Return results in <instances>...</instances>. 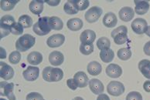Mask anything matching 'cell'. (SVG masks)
Here are the masks:
<instances>
[{"mask_svg":"<svg viewBox=\"0 0 150 100\" xmlns=\"http://www.w3.org/2000/svg\"><path fill=\"white\" fill-rule=\"evenodd\" d=\"M50 17H48V16L40 18L37 23L33 25V29L37 36H43L50 32L52 29L50 23Z\"/></svg>","mask_w":150,"mask_h":100,"instance_id":"cell-1","label":"cell"},{"mask_svg":"<svg viewBox=\"0 0 150 100\" xmlns=\"http://www.w3.org/2000/svg\"><path fill=\"white\" fill-rule=\"evenodd\" d=\"M63 77H64V72L61 69L47 66L43 71V78L46 82H49V83L59 82L63 79Z\"/></svg>","mask_w":150,"mask_h":100,"instance_id":"cell-2","label":"cell"},{"mask_svg":"<svg viewBox=\"0 0 150 100\" xmlns=\"http://www.w3.org/2000/svg\"><path fill=\"white\" fill-rule=\"evenodd\" d=\"M36 43V38L32 35L25 34L19 38L16 43V49L19 52H26L31 49Z\"/></svg>","mask_w":150,"mask_h":100,"instance_id":"cell-3","label":"cell"},{"mask_svg":"<svg viewBox=\"0 0 150 100\" xmlns=\"http://www.w3.org/2000/svg\"><path fill=\"white\" fill-rule=\"evenodd\" d=\"M128 29L126 26H121L116 28L112 32V38H114V42L117 45H123L128 40Z\"/></svg>","mask_w":150,"mask_h":100,"instance_id":"cell-4","label":"cell"},{"mask_svg":"<svg viewBox=\"0 0 150 100\" xmlns=\"http://www.w3.org/2000/svg\"><path fill=\"white\" fill-rule=\"evenodd\" d=\"M16 23L15 19L10 15H6L0 19V27H1V38L6 36L10 32L11 28Z\"/></svg>","mask_w":150,"mask_h":100,"instance_id":"cell-5","label":"cell"},{"mask_svg":"<svg viewBox=\"0 0 150 100\" xmlns=\"http://www.w3.org/2000/svg\"><path fill=\"white\" fill-rule=\"evenodd\" d=\"M102 13H103V10L101 8L98 6H93L86 12L84 17L88 22L93 23L98 20Z\"/></svg>","mask_w":150,"mask_h":100,"instance_id":"cell-6","label":"cell"},{"mask_svg":"<svg viewBox=\"0 0 150 100\" xmlns=\"http://www.w3.org/2000/svg\"><path fill=\"white\" fill-rule=\"evenodd\" d=\"M108 94L113 96H119L124 93L125 86L122 83L118 81L110 82L107 86Z\"/></svg>","mask_w":150,"mask_h":100,"instance_id":"cell-7","label":"cell"},{"mask_svg":"<svg viewBox=\"0 0 150 100\" xmlns=\"http://www.w3.org/2000/svg\"><path fill=\"white\" fill-rule=\"evenodd\" d=\"M131 27L133 32H135L136 34L142 35L143 33H146L147 28H148V25H147V22L144 19L137 18L132 21Z\"/></svg>","mask_w":150,"mask_h":100,"instance_id":"cell-8","label":"cell"},{"mask_svg":"<svg viewBox=\"0 0 150 100\" xmlns=\"http://www.w3.org/2000/svg\"><path fill=\"white\" fill-rule=\"evenodd\" d=\"M0 94L2 96H6L9 100H16V96L13 92L14 84L13 83H8L7 82H1L0 83Z\"/></svg>","mask_w":150,"mask_h":100,"instance_id":"cell-9","label":"cell"},{"mask_svg":"<svg viewBox=\"0 0 150 100\" xmlns=\"http://www.w3.org/2000/svg\"><path fill=\"white\" fill-rule=\"evenodd\" d=\"M39 75H40V69L38 67H35V66H28L23 73V78L28 82H33L37 80L38 79Z\"/></svg>","mask_w":150,"mask_h":100,"instance_id":"cell-10","label":"cell"},{"mask_svg":"<svg viewBox=\"0 0 150 100\" xmlns=\"http://www.w3.org/2000/svg\"><path fill=\"white\" fill-rule=\"evenodd\" d=\"M0 76L4 80H9L14 76L13 69L6 62H0Z\"/></svg>","mask_w":150,"mask_h":100,"instance_id":"cell-11","label":"cell"},{"mask_svg":"<svg viewBox=\"0 0 150 100\" xmlns=\"http://www.w3.org/2000/svg\"><path fill=\"white\" fill-rule=\"evenodd\" d=\"M65 42V37L62 34H55L47 38V44L50 48H57L64 44Z\"/></svg>","mask_w":150,"mask_h":100,"instance_id":"cell-12","label":"cell"},{"mask_svg":"<svg viewBox=\"0 0 150 100\" xmlns=\"http://www.w3.org/2000/svg\"><path fill=\"white\" fill-rule=\"evenodd\" d=\"M96 38V33L91 29H86L80 36V40L81 44H93Z\"/></svg>","mask_w":150,"mask_h":100,"instance_id":"cell-13","label":"cell"},{"mask_svg":"<svg viewBox=\"0 0 150 100\" xmlns=\"http://www.w3.org/2000/svg\"><path fill=\"white\" fill-rule=\"evenodd\" d=\"M105 73L108 76L111 77V78H118L122 74V67L117 64L111 63L107 66Z\"/></svg>","mask_w":150,"mask_h":100,"instance_id":"cell-14","label":"cell"},{"mask_svg":"<svg viewBox=\"0 0 150 100\" xmlns=\"http://www.w3.org/2000/svg\"><path fill=\"white\" fill-rule=\"evenodd\" d=\"M118 15H119V18L121 20H122L123 22H129L133 19L134 15H135V13L131 7L125 6L119 10Z\"/></svg>","mask_w":150,"mask_h":100,"instance_id":"cell-15","label":"cell"},{"mask_svg":"<svg viewBox=\"0 0 150 100\" xmlns=\"http://www.w3.org/2000/svg\"><path fill=\"white\" fill-rule=\"evenodd\" d=\"M64 61V56L60 52L54 51L49 55V62L54 66H60Z\"/></svg>","mask_w":150,"mask_h":100,"instance_id":"cell-16","label":"cell"},{"mask_svg":"<svg viewBox=\"0 0 150 100\" xmlns=\"http://www.w3.org/2000/svg\"><path fill=\"white\" fill-rule=\"evenodd\" d=\"M89 87L93 93L95 95H100L102 94L104 92V85L99 79H93L89 82Z\"/></svg>","mask_w":150,"mask_h":100,"instance_id":"cell-17","label":"cell"},{"mask_svg":"<svg viewBox=\"0 0 150 100\" xmlns=\"http://www.w3.org/2000/svg\"><path fill=\"white\" fill-rule=\"evenodd\" d=\"M74 79L76 82L77 85V87L84 88L86 87L88 83V77L84 72H77L76 74L74 76Z\"/></svg>","mask_w":150,"mask_h":100,"instance_id":"cell-18","label":"cell"},{"mask_svg":"<svg viewBox=\"0 0 150 100\" xmlns=\"http://www.w3.org/2000/svg\"><path fill=\"white\" fill-rule=\"evenodd\" d=\"M135 4V12L138 15H144L149 9V3L148 1H134Z\"/></svg>","mask_w":150,"mask_h":100,"instance_id":"cell-19","label":"cell"},{"mask_svg":"<svg viewBox=\"0 0 150 100\" xmlns=\"http://www.w3.org/2000/svg\"><path fill=\"white\" fill-rule=\"evenodd\" d=\"M118 19L113 13H108L103 18L104 26L108 28H113L117 25Z\"/></svg>","mask_w":150,"mask_h":100,"instance_id":"cell-20","label":"cell"},{"mask_svg":"<svg viewBox=\"0 0 150 100\" xmlns=\"http://www.w3.org/2000/svg\"><path fill=\"white\" fill-rule=\"evenodd\" d=\"M87 70L91 76H98L99 74H101L102 71V67L98 62L93 61L88 63L87 66Z\"/></svg>","mask_w":150,"mask_h":100,"instance_id":"cell-21","label":"cell"},{"mask_svg":"<svg viewBox=\"0 0 150 100\" xmlns=\"http://www.w3.org/2000/svg\"><path fill=\"white\" fill-rule=\"evenodd\" d=\"M83 21L79 18H74L69 19L67 22V26L71 31H79L83 27Z\"/></svg>","mask_w":150,"mask_h":100,"instance_id":"cell-22","label":"cell"},{"mask_svg":"<svg viewBox=\"0 0 150 100\" xmlns=\"http://www.w3.org/2000/svg\"><path fill=\"white\" fill-rule=\"evenodd\" d=\"M43 3H44L43 1H37V0L31 1L29 6L30 12L35 15L41 14L43 11Z\"/></svg>","mask_w":150,"mask_h":100,"instance_id":"cell-23","label":"cell"},{"mask_svg":"<svg viewBox=\"0 0 150 100\" xmlns=\"http://www.w3.org/2000/svg\"><path fill=\"white\" fill-rule=\"evenodd\" d=\"M139 69L144 76L150 79V61L148 59L141 60L139 63Z\"/></svg>","mask_w":150,"mask_h":100,"instance_id":"cell-24","label":"cell"},{"mask_svg":"<svg viewBox=\"0 0 150 100\" xmlns=\"http://www.w3.org/2000/svg\"><path fill=\"white\" fill-rule=\"evenodd\" d=\"M27 61L31 65L37 66L43 62V55L39 52H32L27 56Z\"/></svg>","mask_w":150,"mask_h":100,"instance_id":"cell-25","label":"cell"},{"mask_svg":"<svg viewBox=\"0 0 150 100\" xmlns=\"http://www.w3.org/2000/svg\"><path fill=\"white\" fill-rule=\"evenodd\" d=\"M100 58L105 63H109V62L113 61L114 58H115L114 51L111 49L101 50V52H100Z\"/></svg>","mask_w":150,"mask_h":100,"instance_id":"cell-26","label":"cell"},{"mask_svg":"<svg viewBox=\"0 0 150 100\" xmlns=\"http://www.w3.org/2000/svg\"><path fill=\"white\" fill-rule=\"evenodd\" d=\"M64 10L65 13L68 15H74L78 13V9L77 6L75 5L74 0H69L64 4Z\"/></svg>","mask_w":150,"mask_h":100,"instance_id":"cell-27","label":"cell"},{"mask_svg":"<svg viewBox=\"0 0 150 100\" xmlns=\"http://www.w3.org/2000/svg\"><path fill=\"white\" fill-rule=\"evenodd\" d=\"M50 23L51 29L54 30H61L64 27V22L57 16H52L50 18Z\"/></svg>","mask_w":150,"mask_h":100,"instance_id":"cell-28","label":"cell"},{"mask_svg":"<svg viewBox=\"0 0 150 100\" xmlns=\"http://www.w3.org/2000/svg\"><path fill=\"white\" fill-rule=\"evenodd\" d=\"M19 2V0H10V1H5L1 0V9L3 11H10L15 7V6Z\"/></svg>","mask_w":150,"mask_h":100,"instance_id":"cell-29","label":"cell"},{"mask_svg":"<svg viewBox=\"0 0 150 100\" xmlns=\"http://www.w3.org/2000/svg\"><path fill=\"white\" fill-rule=\"evenodd\" d=\"M118 57L121 60L126 61L132 57V51L128 48H122L118 51Z\"/></svg>","mask_w":150,"mask_h":100,"instance_id":"cell-30","label":"cell"},{"mask_svg":"<svg viewBox=\"0 0 150 100\" xmlns=\"http://www.w3.org/2000/svg\"><path fill=\"white\" fill-rule=\"evenodd\" d=\"M19 23L22 25L23 28H30L33 26V19L28 15H23L19 18Z\"/></svg>","mask_w":150,"mask_h":100,"instance_id":"cell-31","label":"cell"},{"mask_svg":"<svg viewBox=\"0 0 150 100\" xmlns=\"http://www.w3.org/2000/svg\"><path fill=\"white\" fill-rule=\"evenodd\" d=\"M97 46L100 50L110 49L111 46V42L106 37H101L97 41Z\"/></svg>","mask_w":150,"mask_h":100,"instance_id":"cell-32","label":"cell"},{"mask_svg":"<svg viewBox=\"0 0 150 100\" xmlns=\"http://www.w3.org/2000/svg\"><path fill=\"white\" fill-rule=\"evenodd\" d=\"M80 52L83 55H88L94 52V45L93 44H81L80 46Z\"/></svg>","mask_w":150,"mask_h":100,"instance_id":"cell-33","label":"cell"},{"mask_svg":"<svg viewBox=\"0 0 150 100\" xmlns=\"http://www.w3.org/2000/svg\"><path fill=\"white\" fill-rule=\"evenodd\" d=\"M21 60V54L20 52L14 51L11 52L9 55V61L12 64H18Z\"/></svg>","mask_w":150,"mask_h":100,"instance_id":"cell-34","label":"cell"},{"mask_svg":"<svg viewBox=\"0 0 150 100\" xmlns=\"http://www.w3.org/2000/svg\"><path fill=\"white\" fill-rule=\"evenodd\" d=\"M23 29L24 28L22 26V25L19 22H16L11 28L10 32L12 34L15 35V36H19L23 33Z\"/></svg>","mask_w":150,"mask_h":100,"instance_id":"cell-35","label":"cell"},{"mask_svg":"<svg viewBox=\"0 0 150 100\" xmlns=\"http://www.w3.org/2000/svg\"><path fill=\"white\" fill-rule=\"evenodd\" d=\"M79 11H84L88 8L90 2L88 0H74Z\"/></svg>","mask_w":150,"mask_h":100,"instance_id":"cell-36","label":"cell"},{"mask_svg":"<svg viewBox=\"0 0 150 100\" xmlns=\"http://www.w3.org/2000/svg\"><path fill=\"white\" fill-rule=\"evenodd\" d=\"M26 100H44L43 96L39 92H30L26 97Z\"/></svg>","mask_w":150,"mask_h":100,"instance_id":"cell-37","label":"cell"},{"mask_svg":"<svg viewBox=\"0 0 150 100\" xmlns=\"http://www.w3.org/2000/svg\"><path fill=\"white\" fill-rule=\"evenodd\" d=\"M126 100H142V96L138 92H131L127 95Z\"/></svg>","mask_w":150,"mask_h":100,"instance_id":"cell-38","label":"cell"},{"mask_svg":"<svg viewBox=\"0 0 150 100\" xmlns=\"http://www.w3.org/2000/svg\"><path fill=\"white\" fill-rule=\"evenodd\" d=\"M67 86L72 90H76L77 89V83H76V82L74 81V79H67Z\"/></svg>","mask_w":150,"mask_h":100,"instance_id":"cell-39","label":"cell"},{"mask_svg":"<svg viewBox=\"0 0 150 100\" xmlns=\"http://www.w3.org/2000/svg\"><path fill=\"white\" fill-rule=\"evenodd\" d=\"M143 51L144 53L146 54V55L150 56V41H149L148 43H146V45H144Z\"/></svg>","mask_w":150,"mask_h":100,"instance_id":"cell-40","label":"cell"},{"mask_svg":"<svg viewBox=\"0 0 150 100\" xmlns=\"http://www.w3.org/2000/svg\"><path fill=\"white\" fill-rule=\"evenodd\" d=\"M45 2L51 6H57L60 4V0H47V1H45Z\"/></svg>","mask_w":150,"mask_h":100,"instance_id":"cell-41","label":"cell"},{"mask_svg":"<svg viewBox=\"0 0 150 100\" xmlns=\"http://www.w3.org/2000/svg\"><path fill=\"white\" fill-rule=\"evenodd\" d=\"M143 89L147 92H150V80H147L144 83Z\"/></svg>","mask_w":150,"mask_h":100,"instance_id":"cell-42","label":"cell"},{"mask_svg":"<svg viewBox=\"0 0 150 100\" xmlns=\"http://www.w3.org/2000/svg\"><path fill=\"white\" fill-rule=\"evenodd\" d=\"M97 100H110L108 96H107L106 94H100L98 96Z\"/></svg>","mask_w":150,"mask_h":100,"instance_id":"cell-43","label":"cell"},{"mask_svg":"<svg viewBox=\"0 0 150 100\" xmlns=\"http://www.w3.org/2000/svg\"><path fill=\"white\" fill-rule=\"evenodd\" d=\"M0 49H1V59H5L6 58V51H5V49H3V48H0Z\"/></svg>","mask_w":150,"mask_h":100,"instance_id":"cell-44","label":"cell"},{"mask_svg":"<svg viewBox=\"0 0 150 100\" xmlns=\"http://www.w3.org/2000/svg\"><path fill=\"white\" fill-rule=\"evenodd\" d=\"M146 34L148 36L150 37V26H148V28H147V30H146Z\"/></svg>","mask_w":150,"mask_h":100,"instance_id":"cell-45","label":"cell"},{"mask_svg":"<svg viewBox=\"0 0 150 100\" xmlns=\"http://www.w3.org/2000/svg\"><path fill=\"white\" fill-rule=\"evenodd\" d=\"M72 100H84V99L81 98V97H80V96H77V97H75V98H74Z\"/></svg>","mask_w":150,"mask_h":100,"instance_id":"cell-46","label":"cell"},{"mask_svg":"<svg viewBox=\"0 0 150 100\" xmlns=\"http://www.w3.org/2000/svg\"><path fill=\"white\" fill-rule=\"evenodd\" d=\"M0 100H6V99H2V98H1V99H0Z\"/></svg>","mask_w":150,"mask_h":100,"instance_id":"cell-47","label":"cell"}]
</instances>
